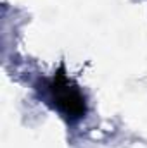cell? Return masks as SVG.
<instances>
[{
  "mask_svg": "<svg viewBox=\"0 0 147 148\" xmlns=\"http://www.w3.org/2000/svg\"><path fill=\"white\" fill-rule=\"evenodd\" d=\"M45 90H47V98L66 119L76 121L85 115L87 112L85 97L78 88V84L64 73V67L54 73V76L45 83Z\"/></svg>",
  "mask_w": 147,
  "mask_h": 148,
  "instance_id": "6da1fadb",
  "label": "cell"
}]
</instances>
